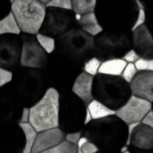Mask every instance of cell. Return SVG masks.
<instances>
[{"label": "cell", "mask_w": 153, "mask_h": 153, "mask_svg": "<svg viewBox=\"0 0 153 153\" xmlns=\"http://www.w3.org/2000/svg\"><path fill=\"white\" fill-rule=\"evenodd\" d=\"M82 134L94 143L100 151L120 152L126 145L127 125L118 117L111 116L100 120H92L82 130Z\"/></svg>", "instance_id": "obj_1"}, {"label": "cell", "mask_w": 153, "mask_h": 153, "mask_svg": "<svg viewBox=\"0 0 153 153\" xmlns=\"http://www.w3.org/2000/svg\"><path fill=\"white\" fill-rule=\"evenodd\" d=\"M93 99L117 112L131 98L130 84L121 76L97 74L93 80Z\"/></svg>", "instance_id": "obj_2"}, {"label": "cell", "mask_w": 153, "mask_h": 153, "mask_svg": "<svg viewBox=\"0 0 153 153\" xmlns=\"http://www.w3.org/2000/svg\"><path fill=\"white\" fill-rule=\"evenodd\" d=\"M56 49L70 61L83 65L94 52V38L80 28H72L65 34L56 38Z\"/></svg>", "instance_id": "obj_3"}, {"label": "cell", "mask_w": 153, "mask_h": 153, "mask_svg": "<svg viewBox=\"0 0 153 153\" xmlns=\"http://www.w3.org/2000/svg\"><path fill=\"white\" fill-rule=\"evenodd\" d=\"M59 107L60 94L51 87L30 108V124L37 133L59 127Z\"/></svg>", "instance_id": "obj_4"}, {"label": "cell", "mask_w": 153, "mask_h": 153, "mask_svg": "<svg viewBox=\"0 0 153 153\" xmlns=\"http://www.w3.org/2000/svg\"><path fill=\"white\" fill-rule=\"evenodd\" d=\"M12 83L23 108L33 106L48 89L43 74L36 69L22 68L13 74Z\"/></svg>", "instance_id": "obj_5"}, {"label": "cell", "mask_w": 153, "mask_h": 153, "mask_svg": "<svg viewBox=\"0 0 153 153\" xmlns=\"http://www.w3.org/2000/svg\"><path fill=\"white\" fill-rule=\"evenodd\" d=\"M132 48V32L103 30L94 37L93 56L101 62L123 58Z\"/></svg>", "instance_id": "obj_6"}, {"label": "cell", "mask_w": 153, "mask_h": 153, "mask_svg": "<svg viewBox=\"0 0 153 153\" xmlns=\"http://www.w3.org/2000/svg\"><path fill=\"white\" fill-rule=\"evenodd\" d=\"M46 11V5L38 0H14L11 4V13L21 31L27 35L39 33Z\"/></svg>", "instance_id": "obj_7"}, {"label": "cell", "mask_w": 153, "mask_h": 153, "mask_svg": "<svg viewBox=\"0 0 153 153\" xmlns=\"http://www.w3.org/2000/svg\"><path fill=\"white\" fill-rule=\"evenodd\" d=\"M86 109V105L73 93L60 97L59 128L65 134L82 132Z\"/></svg>", "instance_id": "obj_8"}, {"label": "cell", "mask_w": 153, "mask_h": 153, "mask_svg": "<svg viewBox=\"0 0 153 153\" xmlns=\"http://www.w3.org/2000/svg\"><path fill=\"white\" fill-rule=\"evenodd\" d=\"M71 12L55 7H47L46 16L39 33L52 38H58L65 34L72 29V24L75 21L74 14H72Z\"/></svg>", "instance_id": "obj_9"}, {"label": "cell", "mask_w": 153, "mask_h": 153, "mask_svg": "<svg viewBox=\"0 0 153 153\" xmlns=\"http://www.w3.org/2000/svg\"><path fill=\"white\" fill-rule=\"evenodd\" d=\"M22 52L20 66L22 68H30L40 70L47 66L48 54L38 43L36 37L32 35L22 34L21 37Z\"/></svg>", "instance_id": "obj_10"}, {"label": "cell", "mask_w": 153, "mask_h": 153, "mask_svg": "<svg viewBox=\"0 0 153 153\" xmlns=\"http://www.w3.org/2000/svg\"><path fill=\"white\" fill-rule=\"evenodd\" d=\"M23 106L13 86L0 89V128L18 125Z\"/></svg>", "instance_id": "obj_11"}, {"label": "cell", "mask_w": 153, "mask_h": 153, "mask_svg": "<svg viewBox=\"0 0 153 153\" xmlns=\"http://www.w3.org/2000/svg\"><path fill=\"white\" fill-rule=\"evenodd\" d=\"M22 41L15 35L0 36V67L13 72L20 65Z\"/></svg>", "instance_id": "obj_12"}, {"label": "cell", "mask_w": 153, "mask_h": 153, "mask_svg": "<svg viewBox=\"0 0 153 153\" xmlns=\"http://www.w3.org/2000/svg\"><path fill=\"white\" fill-rule=\"evenodd\" d=\"M152 110L151 102L132 95L128 101L116 112V116L126 125L140 124Z\"/></svg>", "instance_id": "obj_13"}, {"label": "cell", "mask_w": 153, "mask_h": 153, "mask_svg": "<svg viewBox=\"0 0 153 153\" xmlns=\"http://www.w3.org/2000/svg\"><path fill=\"white\" fill-rule=\"evenodd\" d=\"M24 134L18 125L0 128V153H22Z\"/></svg>", "instance_id": "obj_14"}, {"label": "cell", "mask_w": 153, "mask_h": 153, "mask_svg": "<svg viewBox=\"0 0 153 153\" xmlns=\"http://www.w3.org/2000/svg\"><path fill=\"white\" fill-rule=\"evenodd\" d=\"M133 49L140 58L153 59V37L144 24L132 31Z\"/></svg>", "instance_id": "obj_15"}, {"label": "cell", "mask_w": 153, "mask_h": 153, "mask_svg": "<svg viewBox=\"0 0 153 153\" xmlns=\"http://www.w3.org/2000/svg\"><path fill=\"white\" fill-rule=\"evenodd\" d=\"M132 95L153 102V72H138L130 83Z\"/></svg>", "instance_id": "obj_16"}, {"label": "cell", "mask_w": 153, "mask_h": 153, "mask_svg": "<svg viewBox=\"0 0 153 153\" xmlns=\"http://www.w3.org/2000/svg\"><path fill=\"white\" fill-rule=\"evenodd\" d=\"M65 141V134L59 127L38 133L31 153H41L59 145Z\"/></svg>", "instance_id": "obj_17"}, {"label": "cell", "mask_w": 153, "mask_h": 153, "mask_svg": "<svg viewBox=\"0 0 153 153\" xmlns=\"http://www.w3.org/2000/svg\"><path fill=\"white\" fill-rule=\"evenodd\" d=\"M93 80L94 77L82 72L76 77L72 86V93L80 99L86 107L94 100L92 94Z\"/></svg>", "instance_id": "obj_18"}, {"label": "cell", "mask_w": 153, "mask_h": 153, "mask_svg": "<svg viewBox=\"0 0 153 153\" xmlns=\"http://www.w3.org/2000/svg\"><path fill=\"white\" fill-rule=\"evenodd\" d=\"M129 146L144 151L153 149V129L140 123L130 138Z\"/></svg>", "instance_id": "obj_19"}, {"label": "cell", "mask_w": 153, "mask_h": 153, "mask_svg": "<svg viewBox=\"0 0 153 153\" xmlns=\"http://www.w3.org/2000/svg\"><path fill=\"white\" fill-rule=\"evenodd\" d=\"M77 22L82 30L93 38L98 36L104 30L98 20L95 12L82 15Z\"/></svg>", "instance_id": "obj_20"}, {"label": "cell", "mask_w": 153, "mask_h": 153, "mask_svg": "<svg viewBox=\"0 0 153 153\" xmlns=\"http://www.w3.org/2000/svg\"><path fill=\"white\" fill-rule=\"evenodd\" d=\"M126 65L127 63L122 58L108 60L101 63L99 70V74L108 76H121Z\"/></svg>", "instance_id": "obj_21"}, {"label": "cell", "mask_w": 153, "mask_h": 153, "mask_svg": "<svg viewBox=\"0 0 153 153\" xmlns=\"http://www.w3.org/2000/svg\"><path fill=\"white\" fill-rule=\"evenodd\" d=\"M87 108L91 115L92 120H100L116 115L115 111L108 108L107 106H105L104 104L100 103L96 100H93L87 106Z\"/></svg>", "instance_id": "obj_22"}, {"label": "cell", "mask_w": 153, "mask_h": 153, "mask_svg": "<svg viewBox=\"0 0 153 153\" xmlns=\"http://www.w3.org/2000/svg\"><path fill=\"white\" fill-rule=\"evenodd\" d=\"M21 30L13 15L10 12L6 16L0 20V36L3 35H20Z\"/></svg>", "instance_id": "obj_23"}, {"label": "cell", "mask_w": 153, "mask_h": 153, "mask_svg": "<svg viewBox=\"0 0 153 153\" xmlns=\"http://www.w3.org/2000/svg\"><path fill=\"white\" fill-rule=\"evenodd\" d=\"M19 127L22 129L24 134V148L22 153H31V150L35 143L38 133L31 126L30 123L28 124H18Z\"/></svg>", "instance_id": "obj_24"}, {"label": "cell", "mask_w": 153, "mask_h": 153, "mask_svg": "<svg viewBox=\"0 0 153 153\" xmlns=\"http://www.w3.org/2000/svg\"><path fill=\"white\" fill-rule=\"evenodd\" d=\"M96 5V0H72V11L74 14L82 16L94 13Z\"/></svg>", "instance_id": "obj_25"}, {"label": "cell", "mask_w": 153, "mask_h": 153, "mask_svg": "<svg viewBox=\"0 0 153 153\" xmlns=\"http://www.w3.org/2000/svg\"><path fill=\"white\" fill-rule=\"evenodd\" d=\"M35 37L39 46L44 49V51L48 55L53 53L56 50V39L55 38L44 35L42 33H38Z\"/></svg>", "instance_id": "obj_26"}, {"label": "cell", "mask_w": 153, "mask_h": 153, "mask_svg": "<svg viewBox=\"0 0 153 153\" xmlns=\"http://www.w3.org/2000/svg\"><path fill=\"white\" fill-rule=\"evenodd\" d=\"M101 63L102 62L100 61L98 58H96L94 56L91 57L83 65V66H82L83 73H85L92 77H95L99 74V70L101 65Z\"/></svg>", "instance_id": "obj_27"}, {"label": "cell", "mask_w": 153, "mask_h": 153, "mask_svg": "<svg viewBox=\"0 0 153 153\" xmlns=\"http://www.w3.org/2000/svg\"><path fill=\"white\" fill-rule=\"evenodd\" d=\"M41 153H77V146L65 141L59 145L42 152Z\"/></svg>", "instance_id": "obj_28"}, {"label": "cell", "mask_w": 153, "mask_h": 153, "mask_svg": "<svg viewBox=\"0 0 153 153\" xmlns=\"http://www.w3.org/2000/svg\"><path fill=\"white\" fill-rule=\"evenodd\" d=\"M138 74V70L136 69L134 64H127V65L126 66V68L124 69L121 77L127 82V83H131L132 81L134 79V77L136 76V74Z\"/></svg>", "instance_id": "obj_29"}, {"label": "cell", "mask_w": 153, "mask_h": 153, "mask_svg": "<svg viewBox=\"0 0 153 153\" xmlns=\"http://www.w3.org/2000/svg\"><path fill=\"white\" fill-rule=\"evenodd\" d=\"M134 65L138 72H153V59L140 58Z\"/></svg>", "instance_id": "obj_30"}, {"label": "cell", "mask_w": 153, "mask_h": 153, "mask_svg": "<svg viewBox=\"0 0 153 153\" xmlns=\"http://www.w3.org/2000/svg\"><path fill=\"white\" fill-rule=\"evenodd\" d=\"M46 7H55L66 11H72V1L71 0H51Z\"/></svg>", "instance_id": "obj_31"}, {"label": "cell", "mask_w": 153, "mask_h": 153, "mask_svg": "<svg viewBox=\"0 0 153 153\" xmlns=\"http://www.w3.org/2000/svg\"><path fill=\"white\" fill-rule=\"evenodd\" d=\"M13 77V72L0 67V89L12 83Z\"/></svg>", "instance_id": "obj_32"}, {"label": "cell", "mask_w": 153, "mask_h": 153, "mask_svg": "<svg viewBox=\"0 0 153 153\" xmlns=\"http://www.w3.org/2000/svg\"><path fill=\"white\" fill-rule=\"evenodd\" d=\"M144 4V10H145V13H146V22H145V25L147 26L148 30H150V32L152 33L153 37V4L152 5H149L146 3Z\"/></svg>", "instance_id": "obj_33"}, {"label": "cell", "mask_w": 153, "mask_h": 153, "mask_svg": "<svg viewBox=\"0 0 153 153\" xmlns=\"http://www.w3.org/2000/svg\"><path fill=\"white\" fill-rule=\"evenodd\" d=\"M145 22H146V13H145V10L143 9H140L139 10V13H138V16H137V19L134 22V25L132 29V31H134V30H136L137 28L143 26L145 24Z\"/></svg>", "instance_id": "obj_34"}, {"label": "cell", "mask_w": 153, "mask_h": 153, "mask_svg": "<svg viewBox=\"0 0 153 153\" xmlns=\"http://www.w3.org/2000/svg\"><path fill=\"white\" fill-rule=\"evenodd\" d=\"M122 59H124L127 64H135V63L140 59V56H139L138 54L132 48L131 50H129V51L124 56V57H123Z\"/></svg>", "instance_id": "obj_35"}, {"label": "cell", "mask_w": 153, "mask_h": 153, "mask_svg": "<svg viewBox=\"0 0 153 153\" xmlns=\"http://www.w3.org/2000/svg\"><path fill=\"white\" fill-rule=\"evenodd\" d=\"M82 136V132H75V133H70L65 134V141L69 143H72L74 145L77 146V143L81 137Z\"/></svg>", "instance_id": "obj_36"}, {"label": "cell", "mask_w": 153, "mask_h": 153, "mask_svg": "<svg viewBox=\"0 0 153 153\" xmlns=\"http://www.w3.org/2000/svg\"><path fill=\"white\" fill-rule=\"evenodd\" d=\"M78 150H81L82 153H98L100 152L99 148L94 143L89 141L85 144H83V146L81 149H78Z\"/></svg>", "instance_id": "obj_37"}, {"label": "cell", "mask_w": 153, "mask_h": 153, "mask_svg": "<svg viewBox=\"0 0 153 153\" xmlns=\"http://www.w3.org/2000/svg\"><path fill=\"white\" fill-rule=\"evenodd\" d=\"M28 123H30V108H23L19 124H28Z\"/></svg>", "instance_id": "obj_38"}, {"label": "cell", "mask_w": 153, "mask_h": 153, "mask_svg": "<svg viewBox=\"0 0 153 153\" xmlns=\"http://www.w3.org/2000/svg\"><path fill=\"white\" fill-rule=\"evenodd\" d=\"M142 124L151 127L152 129H153V111H150L148 113V115L144 117V119L142 121Z\"/></svg>", "instance_id": "obj_39"}, {"label": "cell", "mask_w": 153, "mask_h": 153, "mask_svg": "<svg viewBox=\"0 0 153 153\" xmlns=\"http://www.w3.org/2000/svg\"><path fill=\"white\" fill-rule=\"evenodd\" d=\"M129 151L131 152V153H153V149L152 150H138V149H134L133 147L129 146Z\"/></svg>", "instance_id": "obj_40"}, {"label": "cell", "mask_w": 153, "mask_h": 153, "mask_svg": "<svg viewBox=\"0 0 153 153\" xmlns=\"http://www.w3.org/2000/svg\"><path fill=\"white\" fill-rule=\"evenodd\" d=\"M92 121V117L90 113V111L88 110V108L86 109V113H85V118H84V126H87L88 124H90Z\"/></svg>", "instance_id": "obj_41"}, {"label": "cell", "mask_w": 153, "mask_h": 153, "mask_svg": "<svg viewBox=\"0 0 153 153\" xmlns=\"http://www.w3.org/2000/svg\"><path fill=\"white\" fill-rule=\"evenodd\" d=\"M87 142H88V140H87L85 137L82 136V137H81V139L79 140L78 143H77V149H81V148L83 146V144H85Z\"/></svg>", "instance_id": "obj_42"}, {"label": "cell", "mask_w": 153, "mask_h": 153, "mask_svg": "<svg viewBox=\"0 0 153 153\" xmlns=\"http://www.w3.org/2000/svg\"><path fill=\"white\" fill-rule=\"evenodd\" d=\"M128 150H129V146H127V145H125L124 147H122V148H121V150H120V153L126 152H127Z\"/></svg>", "instance_id": "obj_43"}, {"label": "cell", "mask_w": 153, "mask_h": 153, "mask_svg": "<svg viewBox=\"0 0 153 153\" xmlns=\"http://www.w3.org/2000/svg\"><path fill=\"white\" fill-rule=\"evenodd\" d=\"M98 153H120V152H104V151H100Z\"/></svg>", "instance_id": "obj_44"}, {"label": "cell", "mask_w": 153, "mask_h": 153, "mask_svg": "<svg viewBox=\"0 0 153 153\" xmlns=\"http://www.w3.org/2000/svg\"><path fill=\"white\" fill-rule=\"evenodd\" d=\"M124 153H131V152H130V151H129V150H128V151H127V152H124Z\"/></svg>", "instance_id": "obj_45"}, {"label": "cell", "mask_w": 153, "mask_h": 153, "mask_svg": "<svg viewBox=\"0 0 153 153\" xmlns=\"http://www.w3.org/2000/svg\"><path fill=\"white\" fill-rule=\"evenodd\" d=\"M152 111H153V102L152 103Z\"/></svg>", "instance_id": "obj_46"}]
</instances>
